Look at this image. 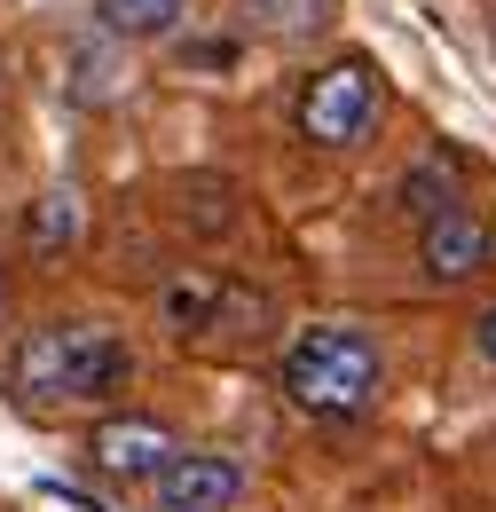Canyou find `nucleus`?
<instances>
[{"instance_id":"obj_1","label":"nucleus","mask_w":496,"mask_h":512,"mask_svg":"<svg viewBox=\"0 0 496 512\" xmlns=\"http://www.w3.org/2000/svg\"><path fill=\"white\" fill-rule=\"evenodd\" d=\"M126 379H134L126 339L95 331V323H40L16 347V386L40 402H111Z\"/></svg>"},{"instance_id":"obj_2","label":"nucleus","mask_w":496,"mask_h":512,"mask_svg":"<svg viewBox=\"0 0 496 512\" xmlns=\"http://www.w3.org/2000/svg\"><path fill=\"white\" fill-rule=\"evenodd\" d=\"M284 394L315 418H355L378 402V347L355 323H323L308 339H292L284 355Z\"/></svg>"},{"instance_id":"obj_3","label":"nucleus","mask_w":496,"mask_h":512,"mask_svg":"<svg viewBox=\"0 0 496 512\" xmlns=\"http://www.w3.org/2000/svg\"><path fill=\"white\" fill-rule=\"evenodd\" d=\"M378 119V71L363 56H339V64H323L308 79V95H300V134H308L315 150H355Z\"/></svg>"},{"instance_id":"obj_4","label":"nucleus","mask_w":496,"mask_h":512,"mask_svg":"<svg viewBox=\"0 0 496 512\" xmlns=\"http://www.w3.org/2000/svg\"><path fill=\"white\" fill-rule=\"evenodd\" d=\"M87 449H95V465H103L111 481H126V489H134V481H158V473L182 457L174 426H158V418H103Z\"/></svg>"},{"instance_id":"obj_5","label":"nucleus","mask_w":496,"mask_h":512,"mask_svg":"<svg viewBox=\"0 0 496 512\" xmlns=\"http://www.w3.org/2000/svg\"><path fill=\"white\" fill-rule=\"evenodd\" d=\"M245 489V473L229 457H205V449H182L166 473H158V512H229Z\"/></svg>"},{"instance_id":"obj_6","label":"nucleus","mask_w":496,"mask_h":512,"mask_svg":"<svg viewBox=\"0 0 496 512\" xmlns=\"http://www.w3.org/2000/svg\"><path fill=\"white\" fill-rule=\"evenodd\" d=\"M418 260H426L434 284H465V276H481V268H489V221H473L465 205L434 213L426 237H418Z\"/></svg>"},{"instance_id":"obj_7","label":"nucleus","mask_w":496,"mask_h":512,"mask_svg":"<svg viewBox=\"0 0 496 512\" xmlns=\"http://www.w3.org/2000/svg\"><path fill=\"white\" fill-rule=\"evenodd\" d=\"M95 8H103V32H119V40H158V32L182 24L189 0H95Z\"/></svg>"},{"instance_id":"obj_8","label":"nucleus","mask_w":496,"mask_h":512,"mask_svg":"<svg viewBox=\"0 0 496 512\" xmlns=\"http://www.w3.org/2000/svg\"><path fill=\"white\" fill-rule=\"evenodd\" d=\"M71 237H79V205H71L63 190H48L40 205H32V253H63Z\"/></svg>"},{"instance_id":"obj_9","label":"nucleus","mask_w":496,"mask_h":512,"mask_svg":"<svg viewBox=\"0 0 496 512\" xmlns=\"http://www.w3.org/2000/svg\"><path fill=\"white\" fill-rule=\"evenodd\" d=\"M449 166H441V158H426V166H410V174H402V205H410V213H418V221H434V213H449Z\"/></svg>"},{"instance_id":"obj_10","label":"nucleus","mask_w":496,"mask_h":512,"mask_svg":"<svg viewBox=\"0 0 496 512\" xmlns=\"http://www.w3.org/2000/svg\"><path fill=\"white\" fill-rule=\"evenodd\" d=\"M245 24H260V32H300V24H323V0H245Z\"/></svg>"},{"instance_id":"obj_11","label":"nucleus","mask_w":496,"mask_h":512,"mask_svg":"<svg viewBox=\"0 0 496 512\" xmlns=\"http://www.w3.org/2000/svg\"><path fill=\"white\" fill-rule=\"evenodd\" d=\"M213 300H221V284H213V276H182V284L166 292V316L182 323V331H197V323L213 316Z\"/></svg>"},{"instance_id":"obj_12","label":"nucleus","mask_w":496,"mask_h":512,"mask_svg":"<svg viewBox=\"0 0 496 512\" xmlns=\"http://www.w3.org/2000/svg\"><path fill=\"white\" fill-rule=\"evenodd\" d=\"M481 355H489V363H496V308H489V316H481Z\"/></svg>"},{"instance_id":"obj_13","label":"nucleus","mask_w":496,"mask_h":512,"mask_svg":"<svg viewBox=\"0 0 496 512\" xmlns=\"http://www.w3.org/2000/svg\"><path fill=\"white\" fill-rule=\"evenodd\" d=\"M0 308H8V276H0Z\"/></svg>"}]
</instances>
